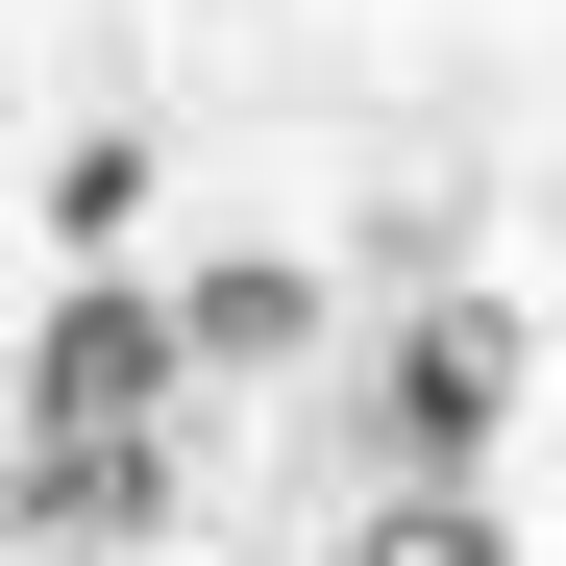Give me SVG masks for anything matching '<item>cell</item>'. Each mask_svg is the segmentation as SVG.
<instances>
[{"instance_id":"cell-1","label":"cell","mask_w":566,"mask_h":566,"mask_svg":"<svg viewBox=\"0 0 566 566\" xmlns=\"http://www.w3.org/2000/svg\"><path fill=\"white\" fill-rule=\"evenodd\" d=\"M172 369H198V296H124V271H74L50 345H25V419H148Z\"/></svg>"},{"instance_id":"cell-2","label":"cell","mask_w":566,"mask_h":566,"mask_svg":"<svg viewBox=\"0 0 566 566\" xmlns=\"http://www.w3.org/2000/svg\"><path fill=\"white\" fill-rule=\"evenodd\" d=\"M148 517H172L148 419H25V542H148Z\"/></svg>"},{"instance_id":"cell-3","label":"cell","mask_w":566,"mask_h":566,"mask_svg":"<svg viewBox=\"0 0 566 566\" xmlns=\"http://www.w3.org/2000/svg\"><path fill=\"white\" fill-rule=\"evenodd\" d=\"M493 419H517V345H493V321L443 296V321L395 345V443H419V468H468V443H493Z\"/></svg>"},{"instance_id":"cell-4","label":"cell","mask_w":566,"mask_h":566,"mask_svg":"<svg viewBox=\"0 0 566 566\" xmlns=\"http://www.w3.org/2000/svg\"><path fill=\"white\" fill-rule=\"evenodd\" d=\"M296 321H321V296H296V271H271V247H247V271H198V369H271Z\"/></svg>"},{"instance_id":"cell-5","label":"cell","mask_w":566,"mask_h":566,"mask_svg":"<svg viewBox=\"0 0 566 566\" xmlns=\"http://www.w3.org/2000/svg\"><path fill=\"white\" fill-rule=\"evenodd\" d=\"M369 566H517V542H493V517H468V468H419V493H395V517H369Z\"/></svg>"},{"instance_id":"cell-6","label":"cell","mask_w":566,"mask_h":566,"mask_svg":"<svg viewBox=\"0 0 566 566\" xmlns=\"http://www.w3.org/2000/svg\"><path fill=\"white\" fill-rule=\"evenodd\" d=\"M25 566H124V542H25Z\"/></svg>"}]
</instances>
